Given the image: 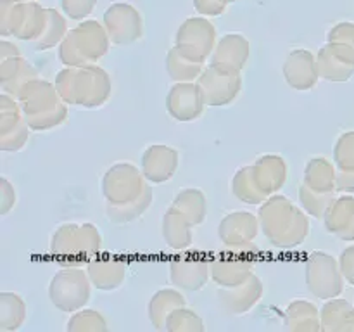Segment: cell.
<instances>
[{"instance_id": "6da1fadb", "label": "cell", "mask_w": 354, "mask_h": 332, "mask_svg": "<svg viewBox=\"0 0 354 332\" xmlns=\"http://www.w3.org/2000/svg\"><path fill=\"white\" fill-rule=\"evenodd\" d=\"M263 235L277 249H294L310 235V214L286 196L273 194L258 211Z\"/></svg>"}, {"instance_id": "7a4b0ae2", "label": "cell", "mask_w": 354, "mask_h": 332, "mask_svg": "<svg viewBox=\"0 0 354 332\" xmlns=\"http://www.w3.org/2000/svg\"><path fill=\"white\" fill-rule=\"evenodd\" d=\"M54 85L68 106H83L86 109L104 106L113 92L111 76L97 64L82 68L66 66L57 73Z\"/></svg>"}, {"instance_id": "3957f363", "label": "cell", "mask_w": 354, "mask_h": 332, "mask_svg": "<svg viewBox=\"0 0 354 332\" xmlns=\"http://www.w3.org/2000/svg\"><path fill=\"white\" fill-rule=\"evenodd\" d=\"M17 100L31 131L52 130L68 120V104L47 80L35 78L21 90Z\"/></svg>"}, {"instance_id": "277c9868", "label": "cell", "mask_w": 354, "mask_h": 332, "mask_svg": "<svg viewBox=\"0 0 354 332\" xmlns=\"http://www.w3.org/2000/svg\"><path fill=\"white\" fill-rule=\"evenodd\" d=\"M50 252L61 266H82L102 252V235L93 223H64L52 234Z\"/></svg>"}, {"instance_id": "5b68a950", "label": "cell", "mask_w": 354, "mask_h": 332, "mask_svg": "<svg viewBox=\"0 0 354 332\" xmlns=\"http://www.w3.org/2000/svg\"><path fill=\"white\" fill-rule=\"evenodd\" d=\"M109 35L106 28L97 21H83L76 28L68 31L59 45V61L64 66L97 64L109 50Z\"/></svg>"}, {"instance_id": "8992f818", "label": "cell", "mask_w": 354, "mask_h": 332, "mask_svg": "<svg viewBox=\"0 0 354 332\" xmlns=\"http://www.w3.org/2000/svg\"><path fill=\"white\" fill-rule=\"evenodd\" d=\"M92 287L93 284L86 270L80 266H64L55 272L48 284V299L57 310L75 313L88 303Z\"/></svg>"}, {"instance_id": "52a82bcc", "label": "cell", "mask_w": 354, "mask_h": 332, "mask_svg": "<svg viewBox=\"0 0 354 332\" xmlns=\"http://www.w3.org/2000/svg\"><path fill=\"white\" fill-rule=\"evenodd\" d=\"M304 280L306 287L318 299L339 297L344 290V275L341 265L334 256L324 251H313L304 263Z\"/></svg>"}, {"instance_id": "ba28073f", "label": "cell", "mask_w": 354, "mask_h": 332, "mask_svg": "<svg viewBox=\"0 0 354 332\" xmlns=\"http://www.w3.org/2000/svg\"><path fill=\"white\" fill-rule=\"evenodd\" d=\"M258 251L254 242L225 248L223 252L211 258V280L220 287L242 284L254 273V256Z\"/></svg>"}, {"instance_id": "9c48e42d", "label": "cell", "mask_w": 354, "mask_h": 332, "mask_svg": "<svg viewBox=\"0 0 354 332\" xmlns=\"http://www.w3.org/2000/svg\"><path fill=\"white\" fill-rule=\"evenodd\" d=\"M147 178L142 173L140 166L133 163L121 161L106 169L100 182L102 196L106 203L124 204L138 199L149 189Z\"/></svg>"}, {"instance_id": "30bf717a", "label": "cell", "mask_w": 354, "mask_h": 332, "mask_svg": "<svg viewBox=\"0 0 354 332\" xmlns=\"http://www.w3.org/2000/svg\"><path fill=\"white\" fill-rule=\"evenodd\" d=\"M197 83L206 100V106L209 107L230 106L242 90L241 71L213 62L204 68Z\"/></svg>"}, {"instance_id": "8fae6325", "label": "cell", "mask_w": 354, "mask_h": 332, "mask_svg": "<svg viewBox=\"0 0 354 332\" xmlns=\"http://www.w3.org/2000/svg\"><path fill=\"white\" fill-rule=\"evenodd\" d=\"M216 30L206 16L190 17L180 24L175 37V47L185 55L206 64L216 47Z\"/></svg>"}, {"instance_id": "7c38bea8", "label": "cell", "mask_w": 354, "mask_h": 332, "mask_svg": "<svg viewBox=\"0 0 354 332\" xmlns=\"http://www.w3.org/2000/svg\"><path fill=\"white\" fill-rule=\"evenodd\" d=\"M211 279V258H206L203 252L180 251L178 256L169 261V280L180 290L203 289Z\"/></svg>"}, {"instance_id": "4fadbf2b", "label": "cell", "mask_w": 354, "mask_h": 332, "mask_svg": "<svg viewBox=\"0 0 354 332\" xmlns=\"http://www.w3.org/2000/svg\"><path fill=\"white\" fill-rule=\"evenodd\" d=\"M104 28L113 45L124 47L140 40L144 33L142 16L130 3H114L104 12Z\"/></svg>"}, {"instance_id": "5bb4252c", "label": "cell", "mask_w": 354, "mask_h": 332, "mask_svg": "<svg viewBox=\"0 0 354 332\" xmlns=\"http://www.w3.org/2000/svg\"><path fill=\"white\" fill-rule=\"evenodd\" d=\"M317 64L320 78L342 83L354 76V48L339 42H328L318 50Z\"/></svg>"}, {"instance_id": "9a60e30c", "label": "cell", "mask_w": 354, "mask_h": 332, "mask_svg": "<svg viewBox=\"0 0 354 332\" xmlns=\"http://www.w3.org/2000/svg\"><path fill=\"white\" fill-rule=\"evenodd\" d=\"M206 100L197 82L175 83L166 95V111L169 116L182 123L196 121L203 116Z\"/></svg>"}, {"instance_id": "2e32d148", "label": "cell", "mask_w": 354, "mask_h": 332, "mask_svg": "<svg viewBox=\"0 0 354 332\" xmlns=\"http://www.w3.org/2000/svg\"><path fill=\"white\" fill-rule=\"evenodd\" d=\"M180 165V154L175 147L165 144L149 145L142 154L140 169L149 183L161 185L175 176Z\"/></svg>"}, {"instance_id": "e0dca14e", "label": "cell", "mask_w": 354, "mask_h": 332, "mask_svg": "<svg viewBox=\"0 0 354 332\" xmlns=\"http://www.w3.org/2000/svg\"><path fill=\"white\" fill-rule=\"evenodd\" d=\"M86 273L95 289L111 293L120 289L127 280L128 263L120 255L100 252L86 263Z\"/></svg>"}, {"instance_id": "ac0fdd59", "label": "cell", "mask_w": 354, "mask_h": 332, "mask_svg": "<svg viewBox=\"0 0 354 332\" xmlns=\"http://www.w3.org/2000/svg\"><path fill=\"white\" fill-rule=\"evenodd\" d=\"M282 71L287 85L299 92H308V90L315 89L320 80L317 55L308 48H296V50L289 52Z\"/></svg>"}, {"instance_id": "d6986e66", "label": "cell", "mask_w": 354, "mask_h": 332, "mask_svg": "<svg viewBox=\"0 0 354 332\" xmlns=\"http://www.w3.org/2000/svg\"><path fill=\"white\" fill-rule=\"evenodd\" d=\"M265 294V287L258 277L252 273L248 280L232 287H220L218 301L221 308L230 315H244L251 311Z\"/></svg>"}, {"instance_id": "ffe728a7", "label": "cell", "mask_w": 354, "mask_h": 332, "mask_svg": "<svg viewBox=\"0 0 354 332\" xmlns=\"http://www.w3.org/2000/svg\"><path fill=\"white\" fill-rule=\"evenodd\" d=\"M259 218L249 211H234L221 218L218 225V237L223 248L244 246L254 242L259 234Z\"/></svg>"}, {"instance_id": "44dd1931", "label": "cell", "mask_w": 354, "mask_h": 332, "mask_svg": "<svg viewBox=\"0 0 354 332\" xmlns=\"http://www.w3.org/2000/svg\"><path fill=\"white\" fill-rule=\"evenodd\" d=\"M251 172L261 192L268 197L279 194V190L286 185L287 163L282 156H261L251 165Z\"/></svg>"}, {"instance_id": "7402d4cb", "label": "cell", "mask_w": 354, "mask_h": 332, "mask_svg": "<svg viewBox=\"0 0 354 332\" xmlns=\"http://www.w3.org/2000/svg\"><path fill=\"white\" fill-rule=\"evenodd\" d=\"M249 55H251V45L248 38L241 33H228L216 42L209 62L242 71L248 64Z\"/></svg>"}, {"instance_id": "603a6c76", "label": "cell", "mask_w": 354, "mask_h": 332, "mask_svg": "<svg viewBox=\"0 0 354 332\" xmlns=\"http://www.w3.org/2000/svg\"><path fill=\"white\" fill-rule=\"evenodd\" d=\"M328 234L341 241H354V196L335 197L324 216Z\"/></svg>"}, {"instance_id": "cb8c5ba5", "label": "cell", "mask_w": 354, "mask_h": 332, "mask_svg": "<svg viewBox=\"0 0 354 332\" xmlns=\"http://www.w3.org/2000/svg\"><path fill=\"white\" fill-rule=\"evenodd\" d=\"M35 78H40L38 71L23 55L0 62V86L3 93H9L17 99L21 90Z\"/></svg>"}, {"instance_id": "d4e9b609", "label": "cell", "mask_w": 354, "mask_h": 332, "mask_svg": "<svg viewBox=\"0 0 354 332\" xmlns=\"http://www.w3.org/2000/svg\"><path fill=\"white\" fill-rule=\"evenodd\" d=\"M337 194L354 192V131H344L334 145Z\"/></svg>"}, {"instance_id": "484cf974", "label": "cell", "mask_w": 354, "mask_h": 332, "mask_svg": "<svg viewBox=\"0 0 354 332\" xmlns=\"http://www.w3.org/2000/svg\"><path fill=\"white\" fill-rule=\"evenodd\" d=\"M283 327L290 332H320V310L308 299H294L283 311Z\"/></svg>"}, {"instance_id": "4316f807", "label": "cell", "mask_w": 354, "mask_h": 332, "mask_svg": "<svg viewBox=\"0 0 354 332\" xmlns=\"http://www.w3.org/2000/svg\"><path fill=\"white\" fill-rule=\"evenodd\" d=\"M161 234L169 248L175 251H185L194 242V225L185 214L169 206V210L162 216Z\"/></svg>"}, {"instance_id": "83f0119b", "label": "cell", "mask_w": 354, "mask_h": 332, "mask_svg": "<svg viewBox=\"0 0 354 332\" xmlns=\"http://www.w3.org/2000/svg\"><path fill=\"white\" fill-rule=\"evenodd\" d=\"M320 318L322 332H354V306L341 297L325 301Z\"/></svg>"}, {"instance_id": "f1b7e54d", "label": "cell", "mask_w": 354, "mask_h": 332, "mask_svg": "<svg viewBox=\"0 0 354 332\" xmlns=\"http://www.w3.org/2000/svg\"><path fill=\"white\" fill-rule=\"evenodd\" d=\"M185 306V297L176 289H159L154 296L149 299L147 315L149 322L156 331H166V322L168 317L176 308Z\"/></svg>"}, {"instance_id": "f546056e", "label": "cell", "mask_w": 354, "mask_h": 332, "mask_svg": "<svg viewBox=\"0 0 354 332\" xmlns=\"http://www.w3.org/2000/svg\"><path fill=\"white\" fill-rule=\"evenodd\" d=\"M304 185L325 194H337V168L327 158H313L304 168Z\"/></svg>"}, {"instance_id": "4dcf8cb0", "label": "cell", "mask_w": 354, "mask_h": 332, "mask_svg": "<svg viewBox=\"0 0 354 332\" xmlns=\"http://www.w3.org/2000/svg\"><path fill=\"white\" fill-rule=\"evenodd\" d=\"M204 68H206V64L194 61L192 57L183 54L178 47H171L166 55V71L175 83L197 82Z\"/></svg>"}, {"instance_id": "1f68e13d", "label": "cell", "mask_w": 354, "mask_h": 332, "mask_svg": "<svg viewBox=\"0 0 354 332\" xmlns=\"http://www.w3.org/2000/svg\"><path fill=\"white\" fill-rule=\"evenodd\" d=\"M171 206L182 214H185L194 227H197V225L206 220L207 201L203 190L197 189V187H185V189L178 190Z\"/></svg>"}, {"instance_id": "d6a6232c", "label": "cell", "mask_w": 354, "mask_h": 332, "mask_svg": "<svg viewBox=\"0 0 354 332\" xmlns=\"http://www.w3.org/2000/svg\"><path fill=\"white\" fill-rule=\"evenodd\" d=\"M48 9H44L37 2H24L23 16L14 38L21 42H37L47 26Z\"/></svg>"}, {"instance_id": "836d02e7", "label": "cell", "mask_w": 354, "mask_h": 332, "mask_svg": "<svg viewBox=\"0 0 354 332\" xmlns=\"http://www.w3.org/2000/svg\"><path fill=\"white\" fill-rule=\"evenodd\" d=\"M26 320V303L16 293L0 294V331L14 332Z\"/></svg>"}, {"instance_id": "e575fe53", "label": "cell", "mask_w": 354, "mask_h": 332, "mask_svg": "<svg viewBox=\"0 0 354 332\" xmlns=\"http://www.w3.org/2000/svg\"><path fill=\"white\" fill-rule=\"evenodd\" d=\"M152 201H154V194H152V189L149 187V189L145 190L138 199L131 201V203H124V204L106 203V216L118 225L130 223V221H135L137 218H140L142 214L151 208Z\"/></svg>"}, {"instance_id": "d590c367", "label": "cell", "mask_w": 354, "mask_h": 332, "mask_svg": "<svg viewBox=\"0 0 354 332\" xmlns=\"http://www.w3.org/2000/svg\"><path fill=\"white\" fill-rule=\"evenodd\" d=\"M232 194H234L241 203L252 204V206H261V204L268 199V196L263 194L261 189L258 187V183L254 182L251 166H244V168H241L235 173L234 178H232Z\"/></svg>"}, {"instance_id": "8d00e7d4", "label": "cell", "mask_w": 354, "mask_h": 332, "mask_svg": "<svg viewBox=\"0 0 354 332\" xmlns=\"http://www.w3.org/2000/svg\"><path fill=\"white\" fill-rule=\"evenodd\" d=\"M68 24L66 19L57 12L55 9H48V17H47V26H45L44 33L40 35L37 42H35V48L38 52H45L54 48L55 45H61V42L64 40L66 35H68Z\"/></svg>"}, {"instance_id": "74e56055", "label": "cell", "mask_w": 354, "mask_h": 332, "mask_svg": "<svg viewBox=\"0 0 354 332\" xmlns=\"http://www.w3.org/2000/svg\"><path fill=\"white\" fill-rule=\"evenodd\" d=\"M297 196H299L301 208L313 218H324L325 213L328 211V208H330V204L334 203L335 199V194L318 192V190L310 189V187L304 185V183H301L299 194H297Z\"/></svg>"}, {"instance_id": "f35d334b", "label": "cell", "mask_w": 354, "mask_h": 332, "mask_svg": "<svg viewBox=\"0 0 354 332\" xmlns=\"http://www.w3.org/2000/svg\"><path fill=\"white\" fill-rule=\"evenodd\" d=\"M69 332H106L107 322L104 315L97 310H78L73 313L66 325Z\"/></svg>"}, {"instance_id": "ab89813d", "label": "cell", "mask_w": 354, "mask_h": 332, "mask_svg": "<svg viewBox=\"0 0 354 332\" xmlns=\"http://www.w3.org/2000/svg\"><path fill=\"white\" fill-rule=\"evenodd\" d=\"M204 322L194 310L182 306L176 308L166 322L168 332H204Z\"/></svg>"}, {"instance_id": "60d3db41", "label": "cell", "mask_w": 354, "mask_h": 332, "mask_svg": "<svg viewBox=\"0 0 354 332\" xmlns=\"http://www.w3.org/2000/svg\"><path fill=\"white\" fill-rule=\"evenodd\" d=\"M23 6L24 2H17V0H2L0 2V35L3 38L14 37L19 28L21 16H23Z\"/></svg>"}, {"instance_id": "b9f144b4", "label": "cell", "mask_w": 354, "mask_h": 332, "mask_svg": "<svg viewBox=\"0 0 354 332\" xmlns=\"http://www.w3.org/2000/svg\"><path fill=\"white\" fill-rule=\"evenodd\" d=\"M30 124L26 120L21 121L17 127L10 128L6 133H0V149L3 152H17L26 145L28 138H30Z\"/></svg>"}, {"instance_id": "7bdbcfd3", "label": "cell", "mask_w": 354, "mask_h": 332, "mask_svg": "<svg viewBox=\"0 0 354 332\" xmlns=\"http://www.w3.org/2000/svg\"><path fill=\"white\" fill-rule=\"evenodd\" d=\"M95 2L97 0H61V6L66 16H69V19L80 21L92 12Z\"/></svg>"}, {"instance_id": "ee69618b", "label": "cell", "mask_w": 354, "mask_h": 332, "mask_svg": "<svg viewBox=\"0 0 354 332\" xmlns=\"http://www.w3.org/2000/svg\"><path fill=\"white\" fill-rule=\"evenodd\" d=\"M16 189H14V185L6 178V176H2V178H0V214L6 216V214L16 206Z\"/></svg>"}, {"instance_id": "f6af8a7d", "label": "cell", "mask_w": 354, "mask_h": 332, "mask_svg": "<svg viewBox=\"0 0 354 332\" xmlns=\"http://www.w3.org/2000/svg\"><path fill=\"white\" fill-rule=\"evenodd\" d=\"M327 42H339L354 48V23H339L328 31Z\"/></svg>"}, {"instance_id": "bcb514c9", "label": "cell", "mask_w": 354, "mask_h": 332, "mask_svg": "<svg viewBox=\"0 0 354 332\" xmlns=\"http://www.w3.org/2000/svg\"><path fill=\"white\" fill-rule=\"evenodd\" d=\"M230 0H194L196 10L203 16H220Z\"/></svg>"}, {"instance_id": "7dc6e473", "label": "cell", "mask_w": 354, "mask_h": 332, "mask_svg": "<svg viewBox=\"0 0 354 332\" xmlns=\"http://www.w3.org/2000/svg\"><path fill=\"white\" fill-rule=\"evenodd\" d=\"M339 265H341L342 275H344L346 282L354 286V246H349L341 252L339 258Z\"/></svg>"}, {"instance_id": "c3c4849f", "label": "cell", "mask_w": 354, "mask_h": 332, "mask_svg": "<svg viewBox=\"0 0 354 332\" xmlns=\"http://www.w3.org/2000/svg\"><path fill=\"white\" fill-rule=\"evenodd\" d=\"M19 55H21V50L17 48V45H14L12 42H7L6 38L0 42V62L7 61V59L19 57Z\"/></svg>"}, {"instance_id": "681fc988", "label": "cell", "mask_w": 354, "mask_h": 332, "mask_svg": "<svg viewBox=\"0 0 354 332\" xmlns=\"http://www.w3.org/2000/svg\"><path fill=\"white\" fill-rule=\"evenodd\" d=\"M17 2H35V0H17Z\"/></svg>"}, {"instance_id": "f907efd6", "label": "cell", "mask_w": 354, "mask_h": 332, "mask_svg": "<svg viewBox=\"0 0 354 332\" xmlns=\"http://www.w3.org/2000/svg\"><path fill=\"white\" fill-rule=\"evenodd\" d=\"M230 2H235V0H230Z\"/></svg>"}]
</instances>
